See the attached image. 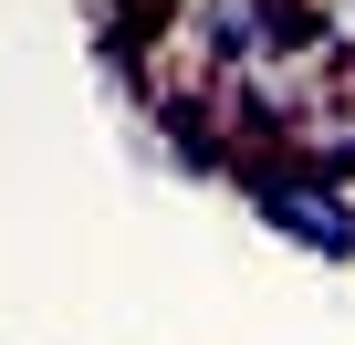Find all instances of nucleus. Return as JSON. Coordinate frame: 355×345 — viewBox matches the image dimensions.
Returning <instances> with one entry per match:
<instances>
[{"label": "nucleus", "mask_w": 355, "mask_h": 345, "mask_svg": "<svg viewBox=\"0 0 355 345\" xmlns=\"http://www.w3.org/2000/svg\"><path fill=\"white\" fill-rule=\"evenodd\" d=\"M241 167V199L282 230V241H303V251H324V262H355V178L345 167H313V157H293V146H251V157H230Z\"/></svg>", "instance_id": "1"}]
</instances>
